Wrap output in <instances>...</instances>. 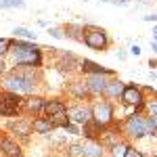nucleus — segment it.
Wrapping results in <instances>:
<instances>
[{
    "label": "nucleus",
    "instance_id": "obj_1",
    "mask_svg": "<svg viewBox=\"0 0 157 157\" xmlns=\"http://www.w3.org/2000/svg\"><path fill=\"white\" fill-rule=\"evenodd\" d=\"M9 52L13 55V61L17 65H27V67H38L42 63V55L34 44H27V42H13Z\"/></svg>",
    "mask_w": 157,
    "mask_h": 157
},
{
    "label": "nucleus",
    "instance_id": "obj_2",
    "mask_svg": "<svg viewBox=\"0 0 157 157\" xmlns=\"http://www.w3.org/2000/svg\"><path fill=\"white\" fill-rule=\"evenodd\" d=\"M34 82H36V78H34V73H25L21 69H15V71L4 80V88L6 90H11V92H23V94H29L32 90H34Z\"/></svg>",
    "mask_w": 157,
    "mask_h": 157
},
{
    "label": "nucleus",
    "instance_id": "obj_3",
    "mask_svg": "<svg viewBox=\"0 0 157 157\" xmlns=\"http://www.w3.org/2000/svg\"><path fill=\"white\" fill-rule=\"evenodd\" d=\"M126 132L128 136L134 138H143L145 134H155V124L151 117H140V115H132L126 120Z\"/></svg>",
    "mask_w": 157,
    "mask_h": 157
},
{
    "label": "nucleus",
    "instance_id": "obj_4",
    "mask_svg": "<svg viewBox=\"0 0 157 157\" xmlns=\"http://www.w3.org/2000/svg\"><path fill=\"white\" fill-rule=\"evenodd\" d=\"M21 109V98L17 92H0V115L4 117H11V115H17V111Z\"/></svg>",
    "mask_w": 157,
    "mask_h": 157
},
{
    "label": "nucleus",
    "instance_id": "obj_5",
    "mask_svg": "<svg viewBox=\"0 0 157 157\" xmlns=\"http://www.w3.org/2000/svg\"><path fill=\"white\" fill-rule=\"evenodd\" d=\"M82 40L94 50H103L105 46H107V34H105L101 27H86Z\"/></svg>",
    "mask_w": 157,
    "mask_h": 157
},
{
    "label": "nucleus",
    "instance_id": "obj_6",
    "mask_svg": "<svg viewBox=\"0 0 157 157\" xmlns=\"http://www.w3.org/2000/svg\"><path fill=\"white\" fill-rule=\"evenodd\" d=\"M92 120L98 121L101 126H107L109 121L113 120V107L109 103H97L92 107Z\"/></svg>",
    "mask_w": 157,
    "mask_h": 157
},
{
    "label": "nucleus",
    "instance_id": "obj_7",
    "mask_svg": "<svg viewBox=\"0 0 157 157\" xmlns=\"http://www.w3.org/2000/svg\"><path fill=\"white\" fill-rule=\"evenodd\" d=\"M121 101L126 103V105H130V107H143V92H140V88H136V86H126L124 88V92H121Z\"/></svg>",
    "mask_w": 157,
    "mask_h": 157
},
{
    "label": "nucleus",
    "instance_id": "obj_8",
    "mask_svg": "<svg viewBox=\"0 0 157 157\" xmlns=\"http://www.w3.org/2000/svg\"><path fill=\"white\" fill-rule=\"evenodd\" d=\"M107 84H109V82H107V78H105V73H88V78H86V86H88V90L94 92V94L105 92Z\"/></svg>",
    "mask_w": 157,
    "mask_h": 157
},
{
    "label": "nucleus",
    "instance_id": "obj_9",
    "mask_svg": "<svg viewBox=\"0 0 157 157\" xmlns=\"http://www.w3.org/2000/svg\"><path fill=\"white\" fill-rule=\"evenodd\" d=\"M67 117L73 120L75 124H82V126H84L86 121L92 120V109L84 107V105H78V107H71L69 111H67Z\"/></svg>",
    "mask_w": 157,
    "mask_h": 157
},
{
    "label": "nucleus",
    "instance_id": "obj_10",
    "mask_svg": "<svg viewBox=\"0 0 157 157\" xmlns=\"http://www.w3.org/2000/svg\"><path fill=\"white\" fill-rule=\"evenodd\" d=\"M0 151L6 157H23L21 147L17 145V143H13L11 138H0Z\"/></svg>",
    "mask_w": 157,
    "mask_h": 157
},
{
    "label": "nucleus",
    "instance_id": "obj_11",
    "mask_svg": "<svg viewBox=\"0 0 157 157\" xmlns=\"http://www.w3.org/2000/svg\"><path fill=\"white\" fill-rule=\"evenodd\" d=\"M42 111L46 113V117H48V120H52V117H57V115H61V113H65L67 109H65V105L59 103V101H50V103H44Z\"/></svg>",
    "mask_w": 157,
    "mask_h": 157
},
{
    "label": "nucleus",
    "instance_id": "obj_12",
    "mask_svg": "<svg viewBox=\"0 0 157 157\" xmlns=\"http://www.w3.org/2000/svg\"><path fill=\"white\" fill-rule=\"evenodd\" d=\"M80 67H82V71H84V73H105V75H109V73H111V69H105V67H101L98 63L88 61V59L82 61V63H80Z\"/></svg>",
    "mask_w": 157,
    "mask_h": 157
},
{
    "label": "nucleus",
    "instance_id": "obj_13",
    "mask_svg": "<svg viewBox=\"0 0 157 157\" xmlns=\"http://www.w3.org/2000/svg\"><path fill=\"white\" fill-rule=\"evenodd\" d=\"M52 128H55V126H52V121H50L48 117H40V120H36L32 124V130L38 132V134H46V132H50Z\"/></svg>",
    "mask_w": 157,
    "mask_h": 157
},
{
    "label": "nucleus",
    "instance_id": "obj_14",
    "mask_svg": "<svg viewBox=\"0 0 157 157\" xmlns=\"http://www.w3.org/2000/svg\"><path fill=\"white\" fill-rule=\"evenodd\" d=\"M101 124L98 121H94V120H90V121H86L84 124V136L88 138V140H94L97 138V132H101Z\"/></svg>",
    "mask_w": 157,
    "mask_h": 157
},
{
    "label": "nucleus",
    "instance_id": "obj_15",
    "mask_svg": "<svg viewBox=\"0 0 157 157\" xmlns=\"http://www.w3.org/2000/svg\"><path fill=\"white\" fill-rule=\"evenodd\" d=\"M21 107H25L27 111H40V109L44 107V101L40 97H32V98H25V101H21Z\"/></svg>",
    "mask_w": 157,
    "mask_h": 157
},
{
    "label": "nucleus",
    "instance_id": "obj_16",
    "mask_svg": "<svg viewBox=\"0 0 157 157\" xmlns=\"http://www.w3.org/2000/svg\"><path fill=\"white\" fill-rule=\"evenodd\" d=\"M124 88H126V86L121 84L120 80H117V82H109V84H107V88H105V94H107V97H111V98H115V97H121V92H124Z\"/></svg>",
    "mask_w": 157,
    "mask_h": 157
},
{
    "label": "nucleus",
    "instance_id": "obj_17",
    "mask_svg": "<svg viewBox=\"0 0 157 157\" xmlns=\"http://www.w3.org/2000/svg\"><path fill=\"white\" fill-rule=\"evenodd\" d=\"M11 130L17 132L19 136H29V132H32V124L19 120V121H15V124H11Z\"/></svg>",
    "mask_w": 157,
    "mask_h": 157
},
{
    "label": "nucleus",
    "instance_id": "obj_18",
    "mask_svg": "<svg viewBox=\"0 0 157 157\" xmlns=\"http://www.w3.org/2000/svg\"><path fill=\"white\" fill-rule=\"evenodd\" d=\"M84 157H101V147L97 140H88L84 145Z\"/></svg>",
    "mask_w": 157,
    "mask_h": 157
},
{
    "label": "nucleus",
    "instance_id": "obj_19",
    "mask_svg": "<svg viewBox=\"0 0 157 157\" xmlns=\"http://www.w3.org/2000/svg\"><path fill=\"white\" fill-rule=\"evenodd\" d=\"M69 92H73L78 98H84V97H88L90 90H88V86H86V84H78V82H73V84L69 86Z\"/></svg>",
    "mask_w": 157,
    "mask_h": 157
},
{
    "label": "nucleus",
    "instance_id": "obj_20",
    "mask_svg": "<svg viewBox=\"0 0 157 157\" xmlns=\"http://www.w3.org/2000/svg\"><path fill=\"white\" fill-rule=\"evenodd\" d=\"M23 4V0H0V9H17V6L21 9Z\"/></svg>",
    "mask_w": 157,
    "mask_h": 157
},
{
    "label": "nucleus",
    "instance_id": "obj_21",
    "mask_svg": "<svg viewBox=\"0 0 157 157\" xmlns=\"http://www.w3.org/2000/svg\"><path fill=\"white\" fill-rule=\"evenodd\" d=\"M69 157H84V145H71L69 147Z\"/></svg>",
    "mask_w": 157,
    "mask_h": 157
},
{
    "label": "nucleus",
    "instance_id": "obj_22",
    "mask_svg": "<svg viewBox=\"0 0 157 157\" xmlns=\"http://www.w3.org/2000/svg\"><path fill=\"white\" fill-rule=\"evenodd\" d=\"M11 44H13V40H9V38H0V57L9 52V48H11Z\"/></svg>",
    "mask_w": 157,
    "mask_h": 157
},
{
    "label": "nucleus",
    "instance_id": "obj_23",
    "mask_svg": "<svg viewBox=\"0 0 157 157\" xmlns=\"http://www.w3.org/2000/svg\"><path fill=\"white\" fill-rule=\"evenodd\" d=\"M15 36H23V38H34L36 40V34H32L29 29H25V27H15V32H13Z\"/></svg>",
    "mask_w": 157,
    "mask_h": 157
},
{
    "label": "nucleus",
    "instance_id": "obj_24",
    "mask_svg": "<svg viewBox=\"0 0 157 157\" xmlns=\"http://www.w3.org/2000/svg\"><path fill=\"white\" fill-rule=\"evenodd\" d=\"M111 149H113V157H124V155H126V149H128V147L117 143V145H113Z\"/></svg>",
    "mask_w": 157,
    "mask_h": 157
},
{
    "label": "nucleus",
    "instance_id": "obj_25",
    "mask_svg": "<svg viewBox=\"0 0 157 157\" xmlns=\"http://www.w3.org/2000/svg\"><path fill=\"white\" fill-rule=\"evenodd\" d=\"M147 109H149V115L155 117V115H157V101H151V103L147 105Z\"/></svg>",
    "mask_w": 157,
    "mask_h": 157
},
{
    "label": "nucleus",
    "instance_id": "obj_26",
    "mask_svg": "<svg viewBox=\"0 0 157 157\" xmlns=\"http://www.w3.org/2000/svg\"><path fill=\"white\" fill-rule=\"evenodd\" d=\"M124 157H143V155H140V151H136V149H132V147H128Z\"/></svg>",
    "mask_w": 157,
    "mask_h": 157
},
{
    "label": "nucleus",
    "instance_id": "obj_27",
    "mask_svg": "<svg viewBox=\"0 0 157 157\" xmlns=\"http://www.w3.org/2000/svg\"><path fill=\"white\" fill-rule=\"evenodd\" d=\"M48 34H50V36H55V38H63V32H61V29H57V27H52Z\"/></svg>",
    "mask_w": 157,
    "mask_h": 157
},
{
    "label": "nucleus",
    "instance_id": "obj_28",
    "mask_svg": "<svg viewBox=\"0 0 157 157\" xmlns=\"http://www.w3.org/2000/svg\"><path fill=\"white\" fill-rule=\"evenodd\" d=\"M132 55H134V57H138V55H140V48H138L136 44H134V46H132Z\"/></svg>",
    "mask_w": 157,
    "mask_h": 157
},
{
    "label": "nucleus",
    "instance_id": "obj_29",
    "mask_svg": "<svg viewBox=\"0 0 157 157\" xmlns=\"http://www.w3.org/2000/svg\"><path fill=\"white\" fill-rule=\"evenodd\" d=\"M147 21H157V15H149V17H145Z\"/></svg>",
    "mask_w": 157,
    "mask_h": 157
},
{
    "label": "nucleus",
    "instance_id": "obj_30",
    "mask_svg": "<svg viewBox=\"0 0 157 157\" xmlns=\"http://www.w3.org/2000/svg\"><path fill=\"white\" fill-rule=\"evenodd\" d=\"M151 120H153V124H155V130H157V115H155V117H151Z\"/></svg>",
    "mask_w": 157,
    "mask_h": 157
},
{
    "label": "nucleus",
    "instance_id": "obj_31",
    "mask_svg": "<svg viewBox=\"0 0 157 157\" xmlns=\"http://www.w3.org/2000/svg\"><path fill=\"white\" fill-rule=\"evenodd\" d=\"M153 50H155V52H157V42H155V44H153Z\"/></svg>",
    "mask_w": 157,
    "mask_h": 157
},
{
    "label": "nucleus",
    "instance_id": "obj_32",
    "mask_svg": "<svg viewBox=\"0 0 157 157\" xmlns=\"http://www.w3.org/2000/svg\"><path fill=\"white\" fill-rule=\"evenodd\" d=\"M2 67H4V65H2V61H0V71H2Z\"/></svg>",
    "mask_w": 157,
    "mask_h": 157
},
{
    "label": "nucleus",
    "instance_id": "obj_33",
    "mask_svg": "<svg viewBox=\"0 0 157 157\" xmlns=\"http://www.w3.org/2000/svg\"><path fill=\"white\" fill-rule=\"evenodd\" d=\"M101 157H103V155H101Z\"/></svg>",
    "mask_w": 157,
    "mask_h": 157
}]
</instances>
